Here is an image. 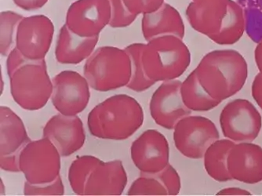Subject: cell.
Listing matches in <instances>:
<instances>
[{"mask_svg":"<svg viewBox=\"0 0 262 196\" xmlns=\"http://www.w3.org/2000/svg\"><path fill=\"white\" fill-rule=\"evenodd\" d=\"M186 17L194 30L219 45H233L245 32L244 9L234 0H190Z\"/></svg>","mask_w":262,"mask_h":196,"instance_id":"1","label":"cell"},{"mask_svg":"<svg viewBox=\"0 0 262 196\" xmlns=\"http://www.w3.org/2000/svg\"><path fill=\"white\" fill-rule=\"evenodd\" d=\"M194 72L209 95L222 102L244 88L248 66L235 50H216L206 54Z\"/></svg>","mask_w":262,"mask_h":196,"instance_id":"2","label":"cell"},{"mask_svg":"<svg viewBox=\"0 0 262 196\" xmlns=\"http://www.w3.org/2000/svg\"><path fill=\"white\" fill-rule=\"evenodd\" d=\"M144 119V111L135 98L126 94H117L91 110L88 124L94 137L121 141L135 134L142 126Z\"/></svg>","mask_w":262,"mask_h":196,"instance_id":"3","label":"cell"},{"mask_svg":"<svg viewBox=\"0 0 262 196\" xmlns=\"http://www.w3.org/2000/svg\"><path fill=\"white\" fill-rule=\"evenodd\" d=\"M141 57L145 75L156 83L178 79L191 63L189 49L183 39L173 35L155 38L143 44Z\"/></svg>","mask_w":262,"mask_h":196,"instance_id":"4","label":"cell"},{"mask_svg":"<svg viewBox=\"0 0 262 196\" xmlns=\"http://www.w3.org/2000/svg\"><path fill=\"white\" fill-rule=\"evenodd\" d=\"M83 75L90 86L106 92L126 86L131 76L129 54L123 49L101 47L88 57Z\"/></svg>","mask_w":262,"mask_h":196,"instance_id":"5","label":"cell"},{"mask_svg":"<svg viewBox=\"0 0 262 196\" xmlns=\"http://www.w3.org/2000/svg\"><path fill=\"white\" fill-rule=\"evenodd\" d=\"M9 78L12 97L22 108L39 110L51 97L53 83L47 72L45 59H27Z\"/></svg>","mask_w":262,"mask_h":196,"instance_id":"6","label":"cell"},{"mask_svg":"<svg viewBox=\"0 0 262 196\" xmlns=\"http://www.w3.org/2000/svg\"><path fill=\"white\" fill-rule=\"evenodd\" d=\"M61 157L47 138L29 141L20 153V172L31 184L51 182L60 175Z\"/></svg>","mask_w":262,"mask_h":196,"instance_id":"7","label":"cell"},{"mask_svg":"<svg viewBox=\"0 0 262 196\" xmlns=\"http://www.w3.org/2000/svg\"><path fill=\"white\" fill-rule=\"evenodd\" d=\"M173 130L177 149L188 159H203L207 148L220 139L216 125L204 116H186L177 123Z\"/></svg>","mask_w":262,"mask_h":196,"instance_id":"8","label":"cell"},{"mask_svg":"<svg viewBox=\"0 0 262 196\" xmlns=\"http://www.w3.org/2000/svg\"><path fill=\"white\" fill-rule=\"evenodd\" d=\"M220 126L224 137L233 142H253L260 134L262 118L251 101L239 98L222 109Z\"/></svg>","mask_w":262,"mask_h":196,"instance_id":"9","label":"cell"},{"mask_svg":"<svg viewBox=\"0 0 262 196\" xmlns=\"http://www.w3.org/2000/svg\"><path fill=\"white\" fill-rule=\"evenodd\" d=\"M51 101L59 113L77 116L89 104L90 85L84 76L74 71H63L52 79Z\"/></svg>","mask_w":262,"mask_h":196,"instance_id":"10","label":"cell"},{"mask_svg":"<svg viewBox=\"0 0 262 196\" xmlns=\"http://www.w3.org/2000/svg\"><path fill=\"white\" fill-rule=\"evenodd\" d=\"M111 7L108 0H77L66 14V26L82 37L98 36L110 25Z\"/></svg>","mask_w":262,"mask_h":196,"instance_id":"11","label":"cell"},{"mask_svg":"<svg viewBox=\"0 0 262 196\" xmlns=\"http://www.w3.org/2000/svg\"><path fill=\"white\" fill-rule=\"evenodd\" d=\"M54 33V24L47 16L24 17L17 28L16 47L29 60L45 59Z\"/></svg>","mask_w":262,"mask_h":196,"instance_id":"12","label":"cell"},{"mask_svg":"<svg viewBox=\"0 0 262 196\" xmlns=\"http://www.w3.org/2000/svg\"><path fill=\"white\" fill-rule=\"evenodd\" d=\"M181 85L182 82L178 79L165 81L153 93L150 100V113L153 120L165 129H174L181 119L192 114L184 104Z\"/></svg>","mask_w":262,"mask_h":196,"instance_id":"13","label":"cell"},{"mask_svg":"<svg viewBox=\"0 0 262 196\" xmlns=\"http://www.w3.org/2000/svg\"><path fill=\"white\" fill-rule=\"evenodd\" d=\"M130 156L141 173H158L170 164V146L160 131L147 129L132 143Z\"/></svg>","mask_w":262,"mask_h":196,"instance_id":"14","label":"cell"},{"mask_svg":"<svg viewBox=\"0 0 262 196\" xmlns=\"http://www.w3.org/2000/svg\"><path fill=\"white\" fill-rule=\"evenodd\" d=\"M42 132L43 138L55 146L61 157L74 154L86 141L83 123L78 116L59 113L49 119Z\"/></svg>","mask_w":262,"mask_h":196,"instance_id":"15","label":"cell"},{"mask_svg":"<svg viewBox=\"0 0 262 196\" xmlns=\"http://www.w3.org/2000/svg\"><path fill=\"white\" fill-rule=\"evenodd\" d=\"M232 180L247 185L262 181V148L253 142L235 143L228 156Z\"/></svg>","mask_w":262,"mask_h":196,"instance_id":"16","label":"cell"},{"mask_svg":"<svg viewBox=\"0 0 262 196\" xmlns=\"http://www.w3.org/2000/svg\"><path fill=\"white\" fill-rule=\"evenodd\" d=\"M127 185V175L120 160H99L86 181L84 194H123Z\"/></svg>","mask_w":262,"mask_h":196,"instance_id":"17","label":"cell"},{"mask_svg":"<svg viewBox=\"0 0 262 196\" xmlns=\"http://www.w3.org/2000/svg\"><path fill=\"white\" fill-rule=\"evenodd\" d=\"M141 30L147 42L166 35L183 39L185 34V23L180 13L166 3L156 11L143 14Z\"/></svg>","mask_w":262,"mask_h":196,"instance_id":"18","label":"cell"},{"mask_svg":"<svg viewBox=\"0 0 262 196\" xmlns=\"http://www.w3.org/2000/svg\"><path fill=\"white\" fill-rule=\"evenodd\" d=\"M99 35L82 37L64 25L60 29L55 48L57 62L63 64H78L94 53Z\"/></svg>","mask_w":262,"mask_h":196,"instance_id":"19","label":"cell"},{"mask_svg":"<svg viewBox=\"0 0 262 196\" xmlns=\"http://www.w3.org/2000/svg\"><path fill=\"white\" fill-rule=\"evenodd\" d=\"M182 188L181 178L169 164L158 173H141L127 191V194H170L176 195Z\"/></svg>","mask_w":262,"mask_h":196,"instance_id":"20","label":"cell"},{"mask_svg":"<svg viewBox=\"0 0 262 196\" xmlns=\"http://www.w3.org/2000/svg\"><path fill=\"white\" fill-rule=\"evenodd\" d=\"M1 156L20 151L30 141L21 119L7 106L0 107Z\"/></svg>","mask_w":262,"mask_h":196,"instance_id":"21","label":"cell"},{"mask_svg":"<svg viewBox=\"0 0 262 196\" xmlns=\"http://www.w3.org/2000/svg\"><path fill=\"white\" fill-rule=\"evenodd\" d=\"M235 142L231 140L219 139L207 148L204 154V168L207 175L217 182L232 181L228 169V156Z\"/></svg>","mask_w":262,"mask_h":196,"instance_id":"22","label":"cell"},{"mask_svg":"<svg viewBox=\"0 0 262 196\" xmlns=\"http://www.w3.org/2000/svg\"><path fill=\"white\" fill-rule=\"evenodd\" d=\"M181 94L184 104L192 112L210 111L222 103L209 95L194 70L182 82Z\"/></svg>","mask_w":262,"mask_h":196,"instance_id":"23","label":"cell"},{"mask_svg":"<svg viewBox=\"0 0 262 196\" xmlns=\"http://www.w3.org/2000/svg\"><path fill=\"white\" fill-rule=\"evenodd\" d=\"M143 44L141 42L132 43L125 48L129 54L131 63V76L126 88L135 92H143L152 86L156 82L148 79L141 64V50Z\"/></svg>","mask_w":262,"mask_h":196,"instance_id":"24","label":"cell"},{"mask_svg":"<svg viewBox=\"0 0 262 196\" xmlns=\"http://www.w3.org/2000/svg\"><path fill=\"white\" fill-rule=\"evenodd\" d=\"M99 160L95 156H78L72 163L69 167L68 178L73 192L80 195L84 194L88 178Z\"/></svg>","mask_w":262,"mask_h":196,"instance_id":"25","label":"cell"},{"mask_svg":"<svg viewBox=\"0 0 262 196\" xmlns=\"http://www.w3.org/2000/svg\"><path fill=\"white\" fill-rule=\"evenodd\" d=\"M23 16L16 12H1L0 24H1V55L7 57L16 47L17 28Z\"/></svg>","mask_w":262,"mask_h":196,"instance_id":"26","label":"cell"},{"mask_svg":"<svg viewBox=\"0 0 262 196\" xmlns=\"http://www.w3.org/2000/svg\"><path fill=\"white\" fill-rule=\"evenodd\" d=\"M24 194L26 195H63L64 187L61 175L54 181L45 184H31L26 181L24 185Z\"/></svg>","mask_w":262,"mask_h":196,"instance_id":"27","label":"cell"},{"mask_svg":"<svg viewBox=\"0 0 262 196\" xmlns=\"http://www.w3.org/2000/svg\"><path fill=\"white\" fill-rule=\"evenodd\" d=\"M111 7V19L108 26L115 29L128 27L138 16L129 11L123 0H108Z\"/></svg>","mask_w":262,"mask_h":196,"instance_id":"28","label":"cell"},{"mask_svg":"<svg viewBox=\"0 0 262 196\" xmlns=\"http://www.w3.org/2000/svg\"><path fill=\"white\" fill-rule=\"evenodd\" d=\"M126 8L136 16L152 13L164 4V0H123Z\"/></svg>","mask_w":262,"mask_h":196,"instance_id":"29","label":"cell"},{"mask_svg":"<svg viewBox=\"0 0 262 196\" xmlns=\"http://www.w3.org/2000/svg\"><path fill=\"white\" fill-rule=\"evenodd\" d=\"M20 151L10 155L1 156V159H0L1 169L8 172H13V173L20 172V165H19Z\"/></svg>","mask_w":262,"mask_h":196,"instance_id":"30","label":"cell"},{"mask_svg":"<svg viewBox=\"0 0 262 196\" xmlns=\"http://www.w3.org/2000/svg\"><path fill=\"white\" fill-rule=\"evenodd\" d=\"M17 7L27 11L39 10L47 4L48 0H13Z\"/></svg>","mask_w":262,"mask_h":196,"instance_id":"31","label":"cell"},{"mask_svg":"<svg viewBox=\"0 0 262 196\" xmlns=\"http://www.w3.org/2000/svg\"><path fill=\"white\" fill-rule=\"evenodd\" d=\"M251 94L253 98L258 107L262 110V74L258 72L253 80L251 85Z\"/></svg>","mask_w":262,"mask_h":196,"instance_id":"32","label":"cell"},{"mask_svg":"<svg viewBox=\"0 0 262 196\" xmlns=\"http://www.w3.org/2000/svg\"><path fill=\"white\" fill-rule=\"evenodd\" d=\"M217 194H234V195H251V191L238 188V187H228L219 191Z\"/></svg>","mask_w":262,"mask_h":196,"instance_id":"33","label":"cell"},{"mask_svg":"<svg viewBox=\"0 0 262 196\" xmlns=\"http://www.w3.org/2000/svg\"><path fill=\"white\" fill-rule=\"evenodd\" d=\"M254 60L259 72L262 74V39L257 43L254 50Z\"/></svg>","mask_w":262,"mask_h":196,"instance_id":"34","label":"cell"}]
</instances>
